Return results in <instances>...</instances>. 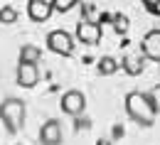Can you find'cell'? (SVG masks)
Listing matches in <instances>:
<instances>
[{
  "instance_id": "9c48e42d",
  "label": "cell",
  "mask_w": 160,
  "mask_h": 145,
  "mask_svg": "<svg viewBox=\"0 0 160 145\" xmlns=\"http://www.w3.org/2000/svg\"><path fill=\"white\" fill-rule=\"evenodd\" d=\"M143 54L153 62H160V30H150L145 37H143Z\"/></svg>"
},
{
  "instance_id": "6da1fadb",
  "label": "cell",
  "mask_w": 160,
  "mask_h": 145,
  "mask_svg": "<svg viewBox=\"0 0 160 145\" xmlns=\"http://www.w3.org/2000/svg\"><path fill=\"white\" fill-rule=\"evenodd\" d=\"M126 113H128V118H133L138 125H153L155 118H158L155 108L150 104V96L143 94V91H131L126 96Z\"/></svg>"
},
{
  "instance_id": "8992f818",
  "label": "cell",
  "mask_w": 160,
  "mask_h": 145,
  "mask_svg": "<svg viewBox=\"0 0 160 145\" xmlns=\"http://www.w3.org/2000/svg\"><path fill=\"white\" fill-rule=\"evenodd\" d=\"M64 140V130L57 118H49L47 123L40 128V143L42 145H62Z\"/></svg>"
},
{
  "instance_id": "3957f363",
  "label": "cell",
  "mask_w": 160,
  "mask_h": 145,
  "mask_svg": "<svg viewBox=\"0 0 160 145\" xmlns=\"http://www.w3.org/2000/svg\"><path fill=\"white\" fill-rule=\"evenodd\" d=\"M47 47L59 57H72L74 54V37L64 30H52L47 35Z\"/></svg>"
},
{
  "instance_id": "30bf717a",
  "label": "cell",
  "mask_w": 160,
  "mask_h": 145,
  "mask_svg": "<svg viewBox=\"0 0 160 145\" xmlns=\"http://www.w3.org/2000/svg\"><path fill=\"white\" fill-rule=\"evenodd\" d=\"M42 59V52L40 47H35V44H25L20 49V62H27V64H40Z\"/></svg>"
},
{
  "instance_id": "4fadbf2b",
  "label": "cell",
  "mask_w": 160,
  "mask_h": 145,
  "mask_svg": "<svg viewBox=\"0 0 160 145\" xmlns=\"http://www.w3.org/2000/svg\"><path fill=\"white\" fill-rule=\"evenodd\" d=\"M18 20V10L15 7H0V22L2 25H12Z\"/></svg>"
},
{
  "instance_id": "7a4b0ae2",
  "label": "cell",
  "mask_w": 160,
  "mask_h": 145,
  "mask_svg": "<svg viewBox=\"0 0 160 145\" xmlns=\"http://www.w3.org/2000/svg\"><path fill=\"white\" fill-rule=\"evenodd\" d=\"M0 121L10 133H18L25 125V104L22 99H5L0 104Z\"/></svg>"
},
{
  "instance_id": "2e32d148",
  "label": "cell",
  "mask_w": 160,
  "mask_h": 145,
  "mask_svg": "<svg viewBox=\"0 0 160 145\" xmlns=\"http://www.w3.org/2000/svg\"><path fill=\"white\" fill-rule=\"evenodd\" d=\"M126 27H128L126 17H118V22H116V30H126Z\"/></svg>"
},
{
  "instance_id": "8fae6325",
  "label": "cell",
  "mask_w": 160,
  "mask_h": 145,
  "mask_svg": "<svg viewBox=\"0 0 160 145\" xmlns=\"http://www.w3.org/2000/svg\"><path fill=\"white\" fill-rule=\"evenodd\" d=\"M123 66H126V71H128V74H133V76H136V74H140V71H143L145 59H143V57H138V54H128V57L123 59Z\"/></svg>"
},
{
  "instance_id": "5bb4252c",
  "label": "cell",
  "mask_w": 160,
  "mask_h": 145,
  "mask_svg": "<svg viewBox=\"0 0 160 145\" xmlns=\"http://www.w3.org/2000/svg\"><path fill=\"white\" fill-rule=\"evenodd\" d=\"M77 2H79V0H52V10H57V12H69Z\"/></svg>"
},
{
  "instance_id": "277c9868",
  "label": "cell",
  "mask_w": 160,
  "mask_h": 145,
  "mask_svg": "<svg viewBox=\"0 0 160 145\" xmlns=\"http://www.w3.org/2000/svg\"><path fill=\"white\" fill-rule=\"evenodd\" d=\"M84 108H86V99H84L81 91L72 89V91H67V94L62 96V111H64L67 116H81Z\"/></svg>"
},
{
  "instance_id": "7c38bea8",
  "label": "cell",
  "mask_w": 160,
  "mask_h": 145,
  "mask_svg": "<svg viewBox=\"0 0 160 145\" xmlns=\"http://www.w3.org/2000/svg\"><path fill=\"white\" fill-rule=\"evenodd\" d=\"M116 69H118V59H113V57H101L99 59V74L111 76Z\"/></svg>"
},
{
  "instance_id": "ac0fdd59",
  "label": "cell",
  "mask_w": 160,
  "mask_h": 145,
  "mask_svg": "<svg viewBox=\"0 0 160 145\" xmlns=\"http://www.w3.org/2000/svg\"><path fill=\"white\" fill-rule=\"evenodd\" d=\"M99 145H108V143H106V140H101V143H99Z\"/></svg>"
},
{
  "instance_id": "9a60e30c",
  "label": "cell",
  "mask_w": 160,
  "mask_h": 145,
  "mask_svg": "<svg viewBox=\"0 0 160 145\" xmlns=\"http://www.w3.org/2000/svg\"><path fill=\"white\" fill-rule=\"evenodd\" d=\"M148 96H150V104H153V108H155V113H160V84L150 89Z\"/></svg>"
},
{
  "instance_id": "52a82bcc",
  "label": "cell",
  "mask_w": 160,
  "mask_h": 145,
  "mask_svg": "<svg viewBox=\"0 0 160 145\" xmlns=\"http://www.w3.org/2000/svg\"><path fill=\"white\" fill-rule=\"evenodd\" d=\"M77 40L84 44H99L101 42V25L91 20H84L77 25Z\"/></svg>"
},
{
  "instance_id": "5b68a950",
  "label": "cell",
  "mask_w": 160,
  "mask_h": 145,
  "mask_svg": "<svg viewBox=\"0 0 160 145\" xmlns=\"http://www.w3.org/2000/svg\"><path fill=\"white\" fill-rule=\"evenodd\" d=\"M15 81L20 84L22 89H32V86H37V81H40V66H37V64L20 62V64H18V71H15Z\"/></svg>"
},
{
  "instance_id": "ba28073f",
  "label": "cell",
  "mask_w": 160,
  "mask_h": 145,
  "mask_svg": "<svg viewBox=\"0 0 160 145\" xmlns=\"http://www.w3.org/2000/svg\"><path fill=\"white\" fill-rule=\"evenodd\" d=\"M52 12L54 10H52L49 0H30L27 2V15H30V20H35V22H47Z\"/></svg>"
},
{
  "instance_id": "e0dca14e",
  "label": "cell",
  "mask_w": 160,
  "mask_h": 145,
  "mask_svg": "<svg viewBox=\"0 0 160 145\" xmlns=\"http://www.w3.org/2000/svg\"><path fill=\"white\" fill-rule=\"evenodd\" d=\"M143 2H145L148 7H158V5H160V0H143Z\"/></svg>"
}]
</instances>
